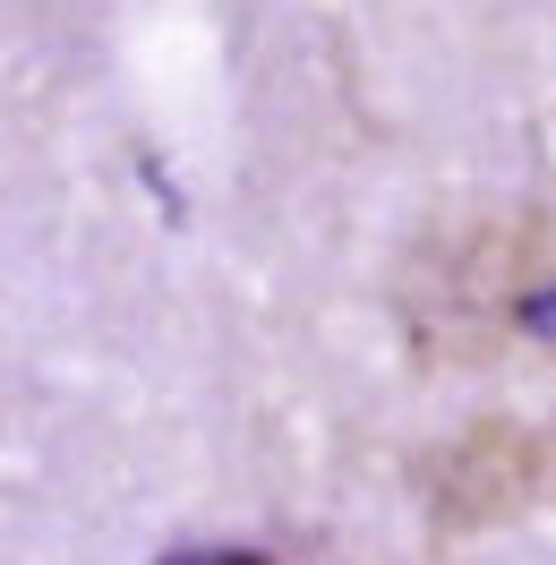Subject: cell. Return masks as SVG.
I'll use <instances>...</instances> for the list:
<instances>
[{"label": "cell", "mask_w": 556, "mask_h": 565, "mask_svg": "<svg viewBox=\"0 0 556 565\" xmlns=\"http://www.w3.org/2000/svg\"><path fill=\"white\" fill-rule=\"evenodd\" d=\"M403 334L428 369H488L505 352H556V223L462 214L394 275Z\"/></svg>", "instance_id": "obj_1"}, {"label": "cell", "mask_w": 556, "mask_h": 565, "mask_svg": "<svg viewBox=\"0 0 556 565\" xmlns=\"http://www.w3.org/2000/svg\"><path fill=\"white\" fill-rule=\"evenodd\" d=\"M163 565H275L266 548H180V557H163Z\"/></svg>", "instance_id": "obj_3"}, {"label": "cell", "mask_w": 556, "mask_h": 565, "mask_svg": "<svg viewBox=\"0 0 556 565\" xmlns=\"http://www.w3.org/2000/svg\"><path fill=\"white\" fill-rule=\"evenodd\" d=\"M548 480H556V437L522 428V420H471L462 437L419 455V505H428V523L446 540L514 523Z\"/></svg>", "instance_id": "obj_2"}]
</instances>
